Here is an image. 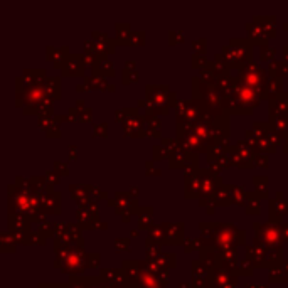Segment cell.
<instances>
[{
    "mask_svg": "<svg viewBox=\"0 0 288 288\" xmlns=\"http://www.w3.org/2000/svg\"><path fill=\"white\" fill-rule=\"evenodd\" d=\"M268 90H270L271 95H280V93H283V81L271 77V80H270V85H268Z\"/></svg>",
    "mask_w": 288,
    "mask_h": 288,
    "instance_id": "obj_43",
    "label": "cell"
},
{
    "mask_svg": "<svg viewBox=\"0 0 288 288\" xmlns=\"http://www.w3.org/2000/svg\"><path fill=\"white\" fill-rule=\"evenodd\" d=\"M283 150L288 153V138H285V143H283Z\"/></svg>",
    "mask_w": 288,
    "mask_h": 288,
    "instance_id": "obj_61",
    "label": "cell"
},
{
    "mask_svg": "<svg viewBox=\"0 0 288 288\" xmlns=\"http://www.w3.org/2000/svg\"><path fill=\"white\" fill-rule=\"evenodd\" d=\"M42 86L46 90V95L51 99H59L61 98V77L54 76V77H46L42 81Z\"/></svg>",
    "mask_w": 288,
    "mask_h": 288,
    "instance_id": "obj_27",
    "label": "cell"
},
{
    "mask_svg": "<svg viewBox=\"0 0 288 288\" xmlns=\"http://www.w3.org/2000/svg\"><path fill=\"white\" fill-rule=\"evenodd\" d=\"M53 250L56 254L53 265L63 271L64 275L83 276V273L90 268V254L85 251V240L83 238L71 241L54 240Z\"/></svg>",
    "mask_w": 288,
    "mask_h": 288,
    "instance_id": "obj_3",
    "label": "cell"
},
{
    "mask_svg": "<svg viewBox=\"0 0 288 288\" xmlns=\"http://www.w3.org/2000/svg\"><path fill=\"white\" fill-rule=\"evenodd\" d=\"M199 204H201V207H206L209 214H213L216 207H226V206H229V204H232V201H231V192H229V186L219 187V189L216 191L211 197L202 199V201L199 202Z\"/></svg>",
    "mask_w": 288,
    "mask_h": 288,
    "instance_id": "obj_12",
    "label": "cell"
},
{
    "mask_svg": "<svg viewBox=\"0 0 288 288\" xmlns=\"http://www.w3.org/2000/svg\"><path fill=\"white\" fill-rule=\"evenodd\" d=\"M268 116L270 120L276 116H288V93L270 95L268 98Z\"/></svg>",
    "mask_w": 288,
    "mask_h": 288,
    "instance_id": "obj_15",
    "label": "cell"
},
{
    "mask_svg": "<svg viewBox=\"0 0 288 288\" xmlns=\"http://www.w3.org/2000/svg\"><path fill=\"white\" fill-rule=\"evenodd\" d=\"M254 241L261 243L267 248H283V238H281L280 224L273 223H254Z\"/></svg>",
    "mask_w": 288,
    "mask_h": 288,
    "instance_id": "obj_7",
    "label": "cell"
},
{
    "mask_svg": "<svg viewBox=\"0 0 288 288\" xmlns=\"http://www.w3.org/2000/svg\"><path fill=\"white\" fill-rule=\"evenodd\" d=\"M47 61H51L54 64V68L58 69H63V66L66 63V59L69 58V49L68 47H53V46H47Z\"/></svg>",
    "mask_w": 288,
    "mask_h": 288,
    "instance_id": "obj_19",
    "label": "cell"
},
{
    "mask_svg": "<svg viewBox=\"0 0 288 288\" xmlns=\"http://www.w3.org/2000/svg\"><path fill=\"white\" fill-rule=\"evenodd\" d=\"M285 29L288 31V22H286V24H285Z\"/></svg>",
    "mask_w": 288,
    "mask_h": 288,
    "instance_id": "obj_64",
    "label": "cell"
},
{
    "mask_svg": "<svg viewBox=\"0 0 288 288\" xmlns=\"http://www.w3.org/2000/svg\"><path fill=\"white\" fill-rule=\"evenodd\" d=\"M229 192H231V201L236 206H245L246 202V196L248 192H245V186H229Z\"/></svg>",
    "mask_w": 288,
    "mask_h": 288,
    "instance_id": "obj_33",
    "label": "cell"
},
{
    "mask_svg": "<svg viewBox=\"0 0 288 288\" xmlns=\"http://www.w3.org/2000/svg\"><path fill=\"white\" fill-rule=\"evenodd\" d=\"M209 276V270L204 267L201 259L192 261V278H206Z\"/></svg>",
    "mask_w": 288,
    "mask_h": 288,
    "instance_id": "obj_38",
    "label": "cell"
},
{
    "mask_svg": "<svg viewBox=\"0 0 288 288\" xmlns=\"http://www.w3.org/2000/svg\"><path fill=\"white\" fill-rule=\"evenodd\" d=\"M152 213H153L152 207H140V209H138V213H137V228L138 229L150 231L153 228V224H152Z\"/></svg>",
    "mask_w": 288,
    "mask_h": 288,
    "instance_id": "obj_28",
    "label": "cell"
},
{
    "mask_svg": "<svg viewBox=\"0 0 288 288\" xmlns=\"http://www.w3.org/2000/svg\"><path fill=\"white\" fill-rule=\"evenodd\" d=\"M107 128H108L107 123L96 125L95 130H93V137H95V135H98V137H107Z\"/></svg>",
    "mask_w": 288,
    "mask_h": 288,
    "instance_id": "obj_53",
    "label": "cell"
},
{
    "mask_svg": "<svg viewBox=\"0 0 288 288\" xmlns=\"http://www.w3.org/2000/svg\"><path fill=\"white\" fill-rule=\"evenodd\" d=\"M138 81V73H137V63L135 61H128L125 64V71H123V83L125 85H130V83H137Z\"/></svg>",
    "mask_w": 288,
    "mask_h": 288,
    "instance_id": "obj_36",
    "label": "cell"
},
{
    "mask_svg": "<svg viewBox=\"0 0 288 288\" xmlns=\"http://www.w3.org/2000/svg\"><path fill=\"white\" fill-rule=\"evenodd\" d=\"M115 250L116 251H128L130 250V240L128 238H116L115 240Z\"/></svg>",
    "mask_w": 288,
    "mask_h": 288,
    "instance_id": "obj_46",
    "label": "cell"
},
{
    "mask_svg": "<svg viewBox=\"0 0 288 288\" xmlns=\"http://www.w3.org/2000/svg\"><path fill=\"white\" fill-rule=\"evenodd\" d=\"M254 182V186H256V192L258 194V197H261V199H267L268 197V177H254L253 179Z\"/></svg>",
    "mask_w": 288,
    "mask_h": 288,
    "instance_id": "obj_37",
    "label": "cell"
},
{
    "mask_svg": "<svg viewBox=\"0 0 288 288\" xmlns=\"http://www.w3.org/2000/svg\"><path fill=\"white\" fill-rule=\"evenodd\" d=\"M283 51H285V58H286V61H288V46L283 47Z\"/></svg>",
    "mask_w": 288,
    "mask_h": 288,
    "instance_id": "obj_62",
    "label": "cell"
},
{
    "mask_svg": "<svg viewBox=\"0 0 288 288\" xmlns=\"http://www.w3.org/2000/svg\"><path fill=\"white\" fill-rule=\"evenodd\" d=\"M223 179H221V175L214 174L213 170L209 169H202V192H201V201L202 199H207L211 197L213 194L219 189V187H223Z\"/></svg>",
    "mask_w": 288,
    "mask_h": 288,
    "instance_id": "obj_14",
    "label": "cell"
},
{
    "mask_svg": "<svg viewBox=\"0 0 288 288\" xmlns=\"http://www.w3.org/2000/svg\"><path fill=\"white\" fill-rule=\"evenodd\" d=\"M116 41L108 37L103 32L95 31L93 32V41L85 42V54H95L99 59L107 58V54H112L115 51Z\"/></svg>",
    "mask_w": 288,
    "mask_h": 288,
    "instance_id": "obj_8",
    "label": "cell"
},
{
    "mask_svg": "<svg viewBox=\"0 0 288 288\" xmlns=\"http://www.w3.org/2000/svg\"><path fill=\"white\" fill-rule=\"evenodd\" d=\"M270 77L261 64L248 63L238 69V76L216 77L214 86L223 96V110L228 115H251L270 95Z\"/></svg>",
    "mask_w": 288,
    "mask_h": 288,
    "instance_id": "obj_1",
    "label": "cell"
},
{
    "mask_svg": "<svg viewBox=\"0 0 288 288\" xmlns=\"http://www.w3.org/2000/svg\"><path fill=\"white\" fill-rule=\"evenodd\" d=\"M253 22L261 27V31L265 32V36H267L268 39L275 37V34H276V31H275L276 17H273V15H271V17L270 15H259V17H254Z\"/></svg>",
    "mask_w": 288,
    "mask_h": 288,
    "instance_id": "obj_26",
    "label": "cell"
},
{
    "mask_svg": "<svg viewBox=\"0 0 288 288\" xmlns=\"http://www.w3.org/2000/svg\"><path fill=\"white\" fill-rule=\"evenodd\" d=\"M44 179H46L49 187H54V184H58V182H59V175L54 172V170H47L46 175H44Z\"/></svg>",
    "mask_w": 288,
    "mask_h": 288,
    "instance_id": "obj_50",
    "label": "cell"
},
{
    "mask_svg": "<svg viewBox=\"0 0 288 288\" xmlns=\"http://www.w3.org/2000/svg\"><path fill=\"white\" fill-rule=\"evenodd\" d=\"M280 231H281V238H283V243H288V223L280 224Z\"/></svg>",
    "mask_w": 288,
    "mask_h": 288,
    "instance_id": "obj_58",
    "label": "cell"
},
{
    "mask_svg": "<svg viewBox=\"0 0 288 288\" xmlns=\"http://www.w3.org/2000/svg\"><path fill=\"white\" fill-rule=\"evenodd\" d=\"M219 58L229 68L241 69L253 61V44L250 39H231L228 46L221 49Z\"/></svg>",
    "mask_w": 288,
    "mask_h": 288,
    "instance_id": "obj_5",
    "label": "cell"
},
{
    "mask_svg": "<svg viewBox=\"0 0 288 288\" xmlns=\"http://www.w3.org/2000/svg\"><path fill=\"white\" fill-rule=\"evenodd\" d=\"M44 214H61V192L49 191L44 201Z\"/></svg>",
    "mask_w": 288,
    "mask_h": 288,
    "instance_id": "obj_22",
    "label": "cell"
},
{
    "mask_svg": "<svg viewBox=\"0 0 288 288\" xmlns=\"http://www.w3.org/2000/svg\"><path fill=\"white\" fill-rule=\"evenodd\" d=\"M246 259L253 267H267V261H265V248L259 243H254L253 246H246Z\"/></svg>",
    "mask_w": 288,
    "mask_h": 288,
    "instance_id": "obj_21",
    "label": "cell"
},
{
    "mask_svg": "<svg viewBox=\"0 0 288 288\" xmlns=\"http://www.w3.org/2000/svg\"><path fill=\"white\" fill-rule=\"evenodd\" d=\"M54 172H56L59 177L69 175V169H68V165H66V164H63V162H59V160H56V162H54Z\"/></svg>",
    "mask_w": 288,
    "mask_h": 288,
    "instance_id": "obj_48",
    "label": "cell"
},
{
    "mask_svg": "<svg viewBox=\"0 0 288 288\" xmlns=\"http://www.w3.org/2000/svg\"><path fill=\"white\" fill-rule=\"evenodd\" d=\"M116 120L120 121V123H125L126 120L134 118V116H137V108H123V110H118V112L115 113Z\"/></svg>",
    "mask_w": 288,
    "mask_h": 288,
    "instance_id": "obj_39",
    "label": "cell"
},
{
    "mask_svg": "<svg viewBox=\"0 0 288 288\" xmlns=\"http://www.w3.org/2000/svg\"><path fill=\"white\" fill-rule=\"evenodd\" d=\"M85 58L83 54H69V58L66 59L63 66V76H83L85 74Z\"/></svg>",
    "mask_w": 288,
    "mask_h": 288,
    "instance_id": "obj_17",
    "label": "cell"
},
{
    "mask_svg": "<svg viewBox=\"0 0 288 288\" xmlns=\"http://www.w3.org/2000/svg\"><path fill=\"white\" fill-rule=\"evenodd\" d=\"M160 175V170L159 169H153V162H147V175Z\"/></svg>",
    "mask_w": 288,
    "mask_h": 288,
    "instance_id": "obj_57",
    "label": "cell"
},
{
    "mask_svg": "<svg viewBox=\"0 0 288 288\" xmlns=\"http://www.w3.org/2000/svg\"><path fill=\"white\" fill-rule=\"evenodd\" d=\"M123 271L128 288H165L148 261H125Z\"/></svg>",
    "mask_w": 288,
    "mask_h": 288,
    "instance_id": "obj_4",
    "label": "cell"
},
{
    "mask_svg": "<svg viewBox=\"0 0 288 288\" xmlns=\"http://www.w3.org/2000/svg\"><path fill=\"white\" fill-rule=\"evenodd\" d=\"M145 44V32H134L130 37V46H143Z\"/></svg>",
    "mask_w": 288,
    "mask_h": 288,
    "instance_id": "obj_47",
    "label": "cell"
},
{
    "mask_svg": "<svg viewBox=\"0 0 288 288\" xmlns=\"http://www.w3.org/2000/svg\"><path fill=\"white\" fill-rule=\"evenodd\" d=\"M147 126H148V132H150V135L160 137V123H159L157 116H147Z\"/></svg>",
    "mask_w": 288,
    "mask_h": 288,
    "instance_id": "obj_41",
    "label": "cell"
},
{
    "mask_svg": "<svg viewBox=\"0 0 288 288\" xmlns=\"http://www.w3.org/2000/svg\"><path fill=\"white\" fill-rule=\"evenodd\" d=\"M59 123L54 120V116H39V126H42L46 130L47 137H61V130H59Z\"/></svg>",
    "mask_w": 288,
    "mask_h": 288,
    "instance_id": "obj_29",
    "label": "cell"
},
{
    "mask_svg": "<svg viewBox=\"0 0 288 288\" xmlns=\"http://www.w3.org/2000/svg\"><path fill=\"white\" fill-rule=\"evenodd\" d=\"M93 74L98 76V77H113L115 76V68H113V63L108 61V58H103V59H98V63L91 68Z\"/></svg>",
    "mask_w": 288,
    "mask_h": 288,
    "instance_id": "obj_25",
    "label": "cell"
},
{
    "mask_svg": "<svg viewBox=\"0 0 288 288\" xmlns=\"http://www.w3.org/2000/svg\"><path fill=\"white\" fill-rule=\"evenodd\" d=\"M288 214V201L281 192H276V197L268 202V216L270 223L283 224V218Z\"/></svg>",
    "mask_w": 288,
    "mask_h": 288,
    "instance_id": "obj_13",
    "label": "cell"
},
{
    "mask_svg": "<svg viewBox=\"0 0 288 288\" xmlns=\"http://www.w3.org/2000/svg\"><path fill=\"white\" fill-rule=\"evenodd\" d=\"M175 42H184V34L180 31H170V44H175Z\"/></svg>",
    "mask_w": 288,
    "mask_h": 288,
    "instance_id": "obj_55",
    "label": "cell"
},
{
    "mask_svg": "<svg viewBox=\"0 0 288 288\" xmlns=\"http://www.w3.org/2000/svg\"><path fill=\"white\" fill-rule=\"evenodd\" d=\"M71 160H74L76 159V145H71Z\"/></svg>",
    "mask_w": 288,
    "mask_h": 288,
    "instance_id": "obj_60",
    "label": "cell"
},
{
    "mask_svg": "<svg viewBox=\"0 0 288 288\" xmlns=\"http://www.w3.org/2000/svg\"><path fill=\"white\" fill-rule=\"evenodd\" d=\"M202 192V169L191 165L186 169V199L201 197Z\"/></svg>",
    "mask_w": 288,
    "mask_h": 288,
    "instance_id": "obj_9",
    "label": "cell"
},
{
    "mask_svg": "<svg viewBox=\"0 0 288 288\" xmlns=\"http://www.w3.org/2000/svg\"><path fill=\"white\" fill-rule=\"evenodd\" d=\"M197 159H199V155L192 153V152H187V150H184V148H179L175 153H172L169 157V160H170L169 167L170 169L191 167V165H197Z\"/></svg>",
    "mask_w": 288,
    "mask_h": 288,
    "instance_id": "obj_16",
    "label": "cell"
},
{
    "mask_svg": "<svg viewBox=\"0 0 288 288\" xmlns=\"http://www.w3.org/2000/svg\"><path fill=\"white\" fill-rule=\"evenodd\" d=\"M179 288H191V285L189 283H187V285H180Z\"/></svg>",
    "mask_w": 288,
    "mask_h": 288,
    "instance_id": "obj_63",
    "label": "cell"
},
{
    "mask_svg": "<svg viewBox=\"0 0 288 288\" xmlns=\"http://www.w3.org/2000/svg\"><path fill=\"white\" fill-rule=\"evenodd\" d=\"M253 265L248 261V259H245V261H241L240 263V273L238 275H246V276H250V275H253Z\"/></svg>",
    "mask_w": 288,
    "mask_h": 288,
    "instance_id": "obj_49",
    "label": "cell"
},
{
    "mask_svg": "<svg viewBox=\"0 0 288 288\" xmlns=\"http://www.w3.org/2000/svg\"><path fill=\"white\" fill-rule=\"evenodd\" d=\"M191 63H192V68H201V69L207 68V66H209L207 58L206 56H199V54H192Z\"/></svg>",
    "mask_w": 288,
    "mask_h": 288,
    "instance_id": "obj_44",
    "label": "cell"
},
{
    "mask_svg": "<svg viewBox=\"0 0 288 288\" xmlns=\"http://www.w3.org/2000/svg\"><path fill=\"white\" fill-rule=\"evenodd\" d=\"M15 246H17V240L14 238L12 232H9V231L2 232V236H0V251L2 253H14Z\"/></svg>",
    "mask_w": 288,
    "mask_h": 288,
    "instance_id": "obj_32",
    "label": "cell"
},
{
    "mask_svg": "<svg viewBox=\"0 0 288 288\" xmlns=\"http://www.w3.org/2000/svg\"><path fill=\"white\" fill-rule=\"evenodd\" d=\"M46 240H47L46 236L41 234L39 231H36V232H31V234H29L25 245H41L42 246V245H46Z\"/></svg>",
    "mask_w": 288,
    "mask_h": 288,
    "instance_id": "obj_42",
    "label": "cell"
},
{
    "mask_svg": "<svg viewBox=\"0 0 288 288\" xmlns=\"http://www.w3.org/2000/svg\"><path fill=\"white\" fill-rule=\"evenodd\" d=\"M88 186V184H86ZM88 191H90V194H91V196L93 197H95V199H107L108 196H107V194H104V192H101V191H99L98 189V187H93V186H88Z\"/></svg>",
    "mask_w": 288,
    "mask_h": 288,
    "instance_id": "obj_52",
    "label": "cell"
},
{
    "mask_svg": "<svg viewBox=\"0 0 288 288\" xmlns=\"http://www.w3.org/2000/svg\"><path fill=\"white\" fill-rule=\"evenodd\" d=\"M69 192H71V196L74 197V201H76V204L80 207L86 206V204L91 201V194H90V191H88V186L71 184L69 186Z\"/></svg>",
    "mask_w": 288,
    "mask_h": 288,
    "instance_id": "obj_23",
    "label": "cell"
},
{
    "mask_svg": "<svg viewBox=\"0 0 288 288\" xmlns=\"http://www.w3.org/2000/svg\"><path fill=\"white\" fill-rule=\"evenodd\" d=\"M148 240L162 245H182L184 243V223H162L148 231Z\"/></svg>",
    "mask_w": 288,
    "mask_h": 288,
    "instance_id": "obj_6",
    "label": "cell"
},
{
    "mask_svg": "<svg viewBox=\"0 0 288 288\" xmlns=\"http://www.w3.org/2000/svg\"><path fill=\"white\" fill-rule=\"evenodd\" d=\"M39 288H69V285H39Z\"/></svg>",
    "mask_w": 288,
    "mask_h": 288,
    "instance_id": "obj_59",
    "label": "cell"
},
{
    "mask_svg": "<svg viewBox=\"0 0 288 288\" xmlns=\"http://www.w3.org/2000/svg\"><path fill=\"white\" fill-rule=\"evenodd\" d=\"M238 276L229 273L223 267H218L209 271V286L207 288H236Z\"/></svg>",
    "mask_w": 288,
    "mask_h": 288,
    "instance_id": "obj_11",
    "label": "cell"
},
{
    "mask_svg": "<svg viewBox=\"0 0 288 288\" xmlns=\"http://www.w3.org/2000/svg\"><path fill=\"white\" fill-rule=\"evenodd\" d=\"M245 211L248 214H259V197L256 192H248L246 202H245Z\"/></svg>",
    "mask_w": 288,
    "mask_h": 288,
    "instance_id": "obj_35",
    "label": "cell"
},
{
    "mask_svg": "<svg viewBox=\"0 0 288 288\" xmlns=\"http://www.w3.org/2000/svg\"><path fill=\"white\" fill-rule=\"evenodd\" d=\"M253 164H254V165H259V167H268L267 157H265V155H259V153H256V155H254V159H253Z\"/></svg>",
    "mask_w": 288,
    "mask_h": 288,
    "instance_id": "obj_54",
    "label": "cell"
},
{
    "mask_svg": "<svg viewBox=\"0 0 288 288\" xmlns=\"http://www.w3.org/2000/svg\"><path fill=\"white\" fill-rule=\"evenodd\" d=\"M115 29H116V37H115V41L116 44H121V46H130V37H132V29H130V24H126V22H118V24L115 25Z\"/></svg>",
    "mask_w": 288,
    "mask_h": 288,
    "instance_id": "obj_30",
    "label": "cell"
},
{
    "mask_svg": "<svg viewBox=\"0 0 288 288\" xmlns=\"http://www.w3.org/2000/svg\"><path fill=\"white\" fill-rule=\"evenodd\" d=\"M99 254L98 253H91L90 254V268H98L99 267Z\"/></svg>",
    "mask_w": 288,
    "mask_h": 288,
    "instance_id": "obj_56",
    "label": "cell"
},
{
    "mask_svg": "<svg viewBox=\"0 0 288 288\" xmlns=\"http://www.w3.org/2000/svg\"><path fill=\"white\" fill-rule=\"evenodd\" d=\"M99 276L107 281L110 286H116V285H125L126 278H125V271L118 270V268H103Z\"/></svg>",
    "mask_w": 288,
    "mask_h": 288,
    "instance_id": "obj_20",
    "label": "cell"
},
{
    "mask_svg": "<svg viewBox=\"0 0 288 288\" xmlns=\"http://www.w3.org/2000/svg\"><path fill=\"white\" fill-rule=\"evenodd\" d=\"M270 283H288V261H280L273 265L268 271Z\"/></svg>",
    "mask_w": 288,
    "mask_h": 288,
    "instance_id": "obj_18",
    "label": "cell"
},
{
    "mask_svg": "<svg viewBox=\"0 0 288 288\" xmlns=\"http://www.w3.org/2000/svg\"><path fill=\"white\" fill-rule=\"evenodd\" d=\"M115 201H116V206H115V211L118 213L120 216H123V221L128 223L130 221V216L138 213V202L135 197H132L130 194L126 192H115Z\"/></svg>",
    "mask_w": 288,
    "mask_h": 288,
    "instance_id": "obj_10",
    "label": "cell"
},
{
    "mask_svg": "<svg viewBox=\"0 0 288 288\" xmlns=\"http://www.w3.org/2000/svg\"><path fill=\"white\" fill-rule=\"evenodd\" d=\"M246 32H248V37H250L251 44L254 46H267V41L268 37L265 36V32L261 31V27H259L258 24H254V22H250V24H246Z\"/></svg>",
    "mask_w": 288,
    "mask_h": 288,
    "instance_id": "obj_24",
    "label": "cell"
},
{
    "mask_svg": "<svg viewBox=\"0 0 288 288\" xmlns=\"http://www.w3.org/2000/svg\"><path fill=\"white\" fill-rule=\"evenodd\" d=\"M199 229H201L199 248H213L219 254L221 265L226 259L236 258V248L245 245L246 240V232L229 223H201Z\"/></svg>",
    "mask_w": 288,
    "mask_h": 288,
    "instance_id": "obj_2",
    "label": "cell"
},
{
    "mask_svg": "<svg viewBox=\"0 0 288 288\" xmlns=\"http://www.w3.org/2000/svg\"><path fill=\"white\" fill-rule=\"evenodd\" d=\"M206 39H199V41L192 42V51L194 54H199V56H206Z\"/></svg>",
    "mask_w": 288,
    "mask_h": 288,
    "instance_id": "obj_45",
    "label": "cell"
},
{
    "mask_svg": "<svg viewBox=\"0 0 288 288\" xmlns=\"http://www.w3.org/2000/svg\"><path fill=\"white\" fill-rule=\"evenodd\" d=\"M275 53H276V49L275 47H270L268 44L267 46H263L261 47V54H259V59L263 61V63H273L275 61Z\"/></svg>",
    "mask_w": 288,
    "mask_h": 288,
    "instance_id": "obj_40",
    "label": "cell"
},
{
    "mask_svg": "<svg viewBox=\"0 0 288 288\" xmlns=\"http://www.w3.org/2000/svg\"><path fill=\"white\" fill-rule=\"evenodd\" d=\"M268 73L275 80H283L288 74V63L286 61H273L268 64Z\"/></svg>",
    "mask_w": 288,
    "mask_h": 288,
    "instance_id": "obj_31",
    "label": "cell"
},
{
    "mask_svg": "<svg viewBox=\"0 0 288 288\" xmlns=\"http://www.w3.org/2000/svg\"><path fill=\"white\" fill-rule=\"evenodd\" d=\"M194 250H199V240H186L184 241V251L192 253Z\"/></svg>",
    "mask_w": 288,
    "mask_h": 288,
    "instance_id": "obj_51",
    "label": "cell"
},
{
    "mask_svg": "<svg viewBox=\"0 0 288 288\" xmlns=\"http://www.w3.org/2000/svg\"><path fill=\"white\" fill-rule=\"evenodd\" d=\"M91 110L90 108H73L69 112V120L71 123H74V121H83V123H86V121H91Z\"/></svg>",
    "mask_w": 288,
    "mask_h": 288,
    "instance_id": "obj_34",
    "label": "cell"
}]
</instances>
